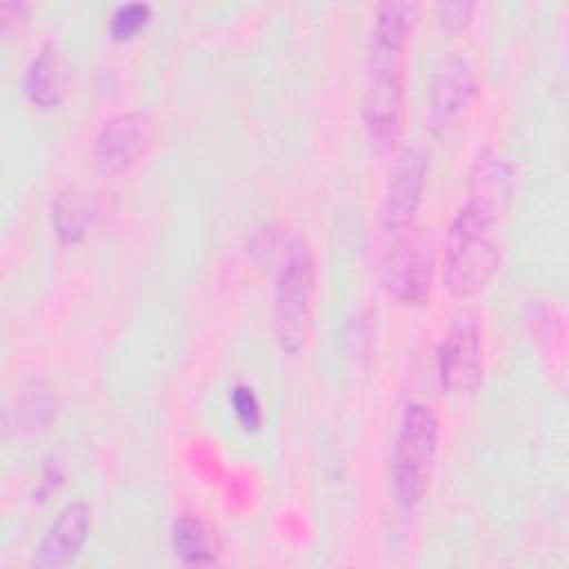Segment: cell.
<instances>
[{
  "label": "cell",
  "mask_w": 569,
  "mask_h": 569,
  "mask_svg": "<svg viewBox=\"0 0 569 569\" xmlns=\"http://www.w3.org/2000/svg\"><path fill=\"white\" fill-rule=\"evenodd\" d=\"M489 218L462 207L453 218L445 244V284L453 296L482 289L500 264V247Z\"/></svg>",
  "instance_id": "cell-1"
},
{
  "label": "cell",
  "mask_w": 569,
  "mask_h": 569,
  "mask_svg": "<svg viewBox=\"0 0 569 569\" xmlns=\"http://www.w3.org/2000/svg\"><path fill=\"white\" fill-rule=\"evenodd\" d=\"M316 296V262L305 240H293L282 260L273 293V331L287 353H298L309 336Z\"/></svg>",
  "instance_id": "cell-2"
},
{
  "label": "cell",
  "mask_w": 569,
  "mask_h": 569,
  "mask_svg": "<svg viewBox=\"0 0 569 569\" xmlns=\"http://www.w3.org/2000/svg\"><path fill=\"white\" fill-rule=\"evenodd\" d=\"M438 451V418L429 405L405 407L393 449V487L405 507L416 505L431 478Z\"/></svg>",
  "instance_id": "cell-3"
},
{
  "label": "cell",
  "mask_w": 569,
  "mask_h": 569,
  "mask_svg": "<svg viewBox=\"0 0 569 569\" xmlns=\"http://www.w3.org/2000/svg\"><path fill=\"white\" fill-rule=\"evenodd\" d=\"M402 51L396 47L371 44L369 76L362 96V120L369 140L389 151L402 129Z\"/></svg>",
  "instance_id": "cell-4"
},
{
  "label": "cell",
  "mask_w": 569,
  "mask_h": 569,
  "mask_svg": "<svg viewBox=\"0 0 569 569\" xmlns=\"http://www.w3.org/2000/svg\"><path fill=\"white\" fill-rule=\"evenodd\" d=\"M433 278V244L420 229L407 227L385 260V284L402 305H422L429 298Z\"/></svg>",
  "instance_id": "cell-5"
},
{
  "label": "cell",
  "mask_w": 569,
  "mask_h": 569,
  "mask_svg": "<svg viewBox=\"0 0 569 569\" xmlns=\"http://www.w3.org/2000/svg\"><path fill=\"white\" fill-rule=\"evenodd\" d=\"M482 376V327L473 313H460L438 347V380L445 393L465 396Z\"/></svg>",
  "instance_id": "cell-6"
},
{
  "label": "cell",
  "mask_w": 569,
  "mask_h": 569,
  "mask_svg": "<svg viewBox=\"0 0 569 569\" xmlns=\"http://www.w3.org/2000/svg\"><path fill=\"white\" fill-rule=\"evenodd\" d=\"M151 142V122L142 111H124L109 118L96 138V167L102 173L129 169L144 156Z\"/></svg>",
  "instance_id": "cell-7"
},
{
  "label": "cell",
  "mask_w": 569,
  "mask_h": 569,
  "mask_svg": "<svg viewBox=\"0 0 569 569\" xmlns=\"http://www.w3.org/2000/svg\"><path fill=\"white\" fill-rule=\"evenodd\" d=\"M427 178V158L420 149H405L396 160L385 196V224L398 233L411 227L420 207Z\"/></svg>",
  "instance_id": "cell-8"
},
{
  "label": "cell",
  "mask_w": 569,
  "mask_h": 569,
  "mask_svg": "<svg viewBox=\"0 0 569 569\" xmlns=\"http://www.w3.org/2000/svg\"><path fill=\"white\" fill-rule=\"evenodd\" d=\"M476 91L471 64L462 56H447L433 71L429 87V122L433 129L449 127L469 104Z\"/></svg>",
  "instance_id": "cell-9"
},
{
  "label": "cell",
  "mask_w": 569,
  "mask_h": 569,
  "mask_svg": "<svg viewBox=\"0 0 569 569\" xmlns=\"http://www.w3.org/2000/svg\"><path fill=\"white\" fill-rule=\"evenodd\" d=\"M91 529V507L82 500L69 502L51 522L33 553V567L60 569L76 560Z\"/></svg>",
  "instance_id": "cell-10"
},
{
  "label": "cell",
  "mask_w": 569,
  "mask_h": 569,
  "mask_svg": "<svg viewBox=\"0 0 569 569\" xmlns=\"http://www.w3.org/2000/svg\"><path fill=\"white\" fill-rule=\"evenodd\" d=\"M513 193V169L493 151H485L476 158L469 173V200L465 207L498 222L507 211Z\"/></svg>",
  "instance_id": "cell-11"
},
{
  "label": "cell",
  "mask_w": 569,
  "mask_h": 569,
  "mask_svg": "<svg viewBox=\"0 0 569 569\" xmlns=\"http://www.w3.org/2000/svg\"><path fill=\"white\" fill-rule=\"evenodd\" d=\"M98 216V196L80 184H69L60 189L51 202V224L56 229V236L67 244L82 240Z\"/></svg>",
  "instance_id": "cell-12"
},
{
  "label": "cell",
  "mask_w": 569,
  "mask_h": 569,
  "mask_svg": "<svg viewBox=\"0 0 569 569\" xmlns=\"http://www.w3.org/2000/svg\"><path fill=\"white\" fill-rule=\"evenodd\" d=\"M64 60L53 42H44L24 71V93L38 109H53L64 98Z\"/></svg>",
  "instance_id": "cell-13"
},
{
  "label": "cell",
  "mask_w": 569,
  "mask_h": 569,
  "mask_svg": "<svg viewBox=\"0 0 569 569\" xmlns=\"http://www.w3.org/2000/svg\"><path fill=\"white\" fill-rule=\"evenodd\" d=\"M173 553L182 565H213L218 558V540L211 527L196 513H180L171 529Z\"/></svg>",
  "instance_id": "cell-14"
},
{
  "label": "cell",
  "mask_w": 569,
  "mask_h": 569,
  "mask_svg": "<svg viewBox=\"0 0 569 569\" xmlns=\"http://www.w3.org/2000/svg\"><path fill=\"white\" fill-rule=\"evenodd\" d=\"M416 20V2L387 0L376 11L371 44L405 49Z\"/></svg>",
  "instance_id": "cell-15"
},
{
  "label": "cell",
  "mask_w": 569,
  "mask_h": 569,
  "mask_svg": "<svg viewBox=\"0 0 569 569\" xmlns=\"http://www.w3.org/2000/svg\"><path fill=\"white\" fill-rule=\"evenodd\" d=\"M151 7L147 2L133 0V2H122L116 7V11L111 13V36L113 38H131L147 20H149Z\"/></svg>",
  "instance_id": "cell-16"
},
{
  "label": "cell",
  "mask_w": 569,
  "mask_h": 569,
  "mask_svg": "<svg viewBox=\"0 0 569 569\" xmlns=\"http://www.w3.org/2000/svg\"><path fill=\"white\" fill-rule=\"evenodd\" d=\"M231 405L236 409V416L240 420V425L247 431H256L262 422V411H260V402L253 393L251 387L247 385H236L231 391Z\"/></svg>",
  "instance_id": "cell-17"
},
{
  "label": "cell",
  "mask_w": 569,
  "mask_h": 569,
  "mask_svg": "<svg viewBox=\"0 0 569 569\" xmlns=\"http://www.w3.org/2000/svg\"><path fill=\"white\" fill-rule=\"evenodd\" d=\"M473 9H476V4L471 0H445V2H438V7H436L440 24L449 31L465 29L471 20Z\"/></svg>",
  "instance_id": "cell-18"
},
{
  "label": "cell",
  "mask_w": 569,
  "mask_h": 569,
  "mask_svg": "<svg viewBox=\"0 0 569 569\" xmlns=\"http://www.w3.org/2000/svg\"><path fill=\"white\" fill-rule=\"evenodd\" d=\"M27 20V4L22 0H7L0 4V31L4 38L16 36Z\"/></svg>",
  "instance_id": "cell-19"
}]
</instances>
